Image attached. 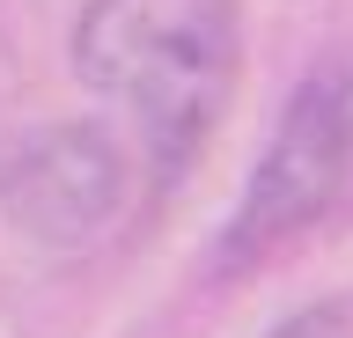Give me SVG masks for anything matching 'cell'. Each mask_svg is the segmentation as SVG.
<instances>
[{"label":"cell","instance_id":"6da1fadb","mask_svg":"<svg viewBox=\"0 0 353 338\" xmlns=\"http://www.w3.org/2000/svg\"><path fill=\"white\" fill-rule=\"evenodd\" d=\"M236 0H88L74 23V74L140 125L162 177L199 155L236 89Z\"/></svg>","mask_w":353,"mask_h":338},{"label":"cell","instance_id":"7a4b0ae2","mask_svg":"<svg viewBox=\"0 0 353 338\" xmlns=\"http://www.w3.org/2000/svg\"><path fill=\"white\" fill-rule=\"evenodd\" d=\"M353 184V67L331 59L294 89V103L272 125V147L250 169V191H243L236 221H228V243L221 257L228 265H250L265 250H280L287 235H302L309 221H324L331 206L346 199Z\"/></svg>","mask_w":353,"mask_h":338},{"label":"cell","instance_id":"3957f363","mask_svg":"<svg viewBox=\"0 0 353 338\" xmlns=\"http://www.w3.org/2000/svg\"><path fill=\"white\" fill-rule=\"evenodd\" d=\"M125 155L103 125H52L0 169V206L30 243H88L118 213Z\"/></svg>","mask_w":353,"mask_h":338}]
</instances>
